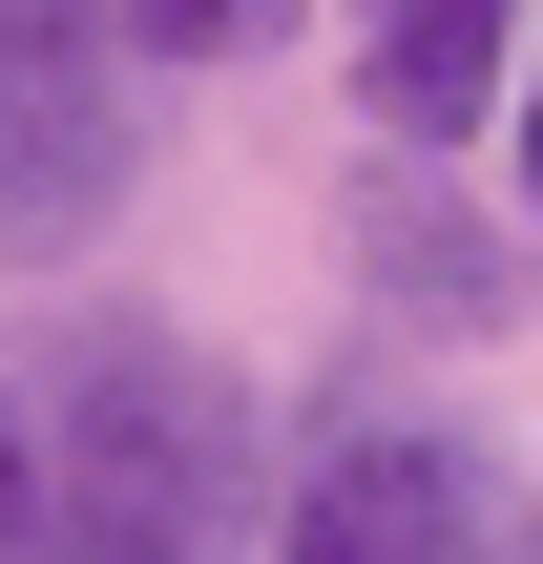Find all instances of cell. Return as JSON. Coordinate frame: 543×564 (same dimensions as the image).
<instances>
[{
	"instance_id": "6",
	"label": "cell",
	"mask_w": 543,
	"mask_h": 564,
	"mask_svg": "<svg viewBox=\"0 0 543 564\" xmlns=\"http://www.w3.org/2000/svg\"><path fill=\"white\" fill-rule=\"evenodd\" d=\"M105 21H126V63H251L293 0H105Z\"/></svg>"
},
{
	"instance_id": "8",
	"label": "cell",
	"mask_w": 543,
	"mask_h": 564,
	"mask_svg": "<svg viewBox=\"0 0 543 564\" xmlns=\"http://www.w3.org/2000/svg\"><path fill=\"white\" fill-rule=\"evenodd\" d=\"M0 564H21V398H0Z\"/></svg>"
},
{
	"instance_id": "2",
	"label": "cell",
	"mask_w": 543,
	"mask_h": 564,
	"mask_svg": "<svg viewBox=\"0 0 543 564\" xmlns=\"http://www.w3.org/2000/svg\"><path fill=\"white\" fill-rule=\"evenodd\" d=\"M146 188V84L105 0H0V251L63 272L105 251V209Z\"/></svg>"
},
{
	"instance_id": "7",
	"label": "cell",
	"mask_w": 543,
	"mask_h": 564,
	"mask_svg": "<svg viewBox=\"0 0 543 564\" xmlns=\"http://www.w3.org/2000/svg\"><path fill=\"white\" fill-rule=\"evenodd\" d=\"M502 126H523V230H543V0H523V63H502Z\"/></svg>"
},
{
	"instance_id": "3",
	"label": "cell",
	"mask_w": 543,
	"mask_h": 564,
	"mask_svg": "<svg viewBox=\"0 0 543 564\" xmlns=\"http://www.w3.org/2000/svg\"><path fill=\"white\" fill-rule=\"evenodd\" d=\"M502 544V440L460 419H314L272 481V564H481Z\"/></svg>"
},
{
	"instance_id": "1",
	"label": "cell",
	"mask_w": 543,
	"mask_h": 564,
	"mask_svg": "<svg viewBox=\"0 0 543 564\" xmlns=\"http://www.w3.org/2000/svg\"><path fill=\"white\" fill-rule=\"evenodd\" d=\"M251 398L167 314H63L21 377V564H230L251 544Z\"/></svg>"
},
{
	"instance_id": "4",
	"label": "cell",
	"mask_w": 543,
	"mask_h": 564,
	"mask_svg": "<svg viewBox=\"0 0 543 564\" xmlns=\"http://www.w3.org/2000/svg\"><path fill=\"white\" fill-rule=\"evenodd\" d=\"M356 293H377V335H523V251L439 188V147H398L356 188Z\"/></svg>"
},
{
	"instance_id": "5",
	"label": "cell",
	"mask_w": 543,
	"mask_h": 564,
	"mask_svg": "<svg viewBox=\"0 0 543 564\" xmlns=\"http://www.w3.org/2000/svg\"><path fill=\"white\" fill-rule=\"evenodd\" d=\"M335 63H356L377 147H481L502 63H523V0H335Z\"/></svg>"
}]
</instances>
